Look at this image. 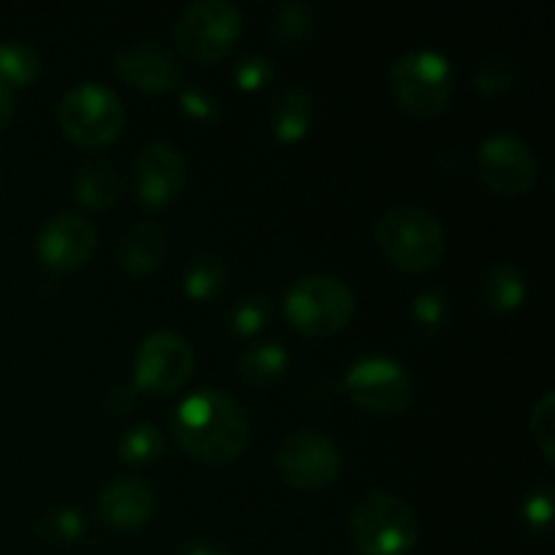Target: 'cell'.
I'll use <instances>...</instances> for the list:
<instances>
[{"mask_svg":"<svg viewBox=\"0 0 555 555\" xmlns=\"http://www.w3.org/2000/svg\"><path fill=\"white\" fill-rule=\"evenodd\" d=\"M60 130L68 141L85 150L112 144L125 125L122 101L103 85L74 87L68 95L60 101L57 108Z\"/></svg>","mask_w":555,"mask_h":555,"instance_id":"cell-6","label":"cell"},{"mask_svg":"<svg viewBox=\"0 0 555 555\" xmlns=\"http://www.w3.org/2000/svg\"><path fill=\"white\" fill-rule=\"evenodd\" d=\"M374 238L388 263L410 274L431 271L448 249V236L439 217L417 206H396L385 211L374 228Z\"/></svg>","mask_w":555,"mask_h":555,"instance_id":"cell-2","label":"cell"},{"mask_svg":"<svg viewBox=\"0 0 555 555\" xmlns=\"http://www.w3.org/2000/svg\"><path fill=\"white\" fill-rule=\"evenodd\" d=\"M314 25H318V14L314 5L301 3V0H291V3H280L271 20V33L282 47H304L312 38Z\"/></svg>","mask_w":555,"mask_h":555,"instance_id":"cell-20","label":"cell"},{"mask_svg":"<svg viewBox=\"0 0 555 555\" xmlns=\"http://www.w3.org/2000/svg\"><path fill=\"white\" fill-rule=\"evenodd\" d=\"M276 469L282 480L301 491H318L336 482L341 472V455L328 437L318 431H296L282 442L276 453Z\"/></svg>","mask_w":555,"mask_h":555,"instance_id":"cell-11","label":"cell"},{"mask_svg":"<svg viewBox=\"0 0 555 555\" xmlns=\"http://www.w3.org/2000/svg\"><path fill=\"white\" fill-rule=\"evenodd\" d=\"M81 531H85V520H81V515L74 513V509H60L57 515H52V518L47 520V537L52 542L68 545V542L79 540Z\"/></svg>","mask_w":555,"mask_h":555,"instance_id":"cell-28","label":"cell"},{"mask_svg":"<svg viewBox=\"0 0 555 555\" xmlns=\"http://www.w3.org/2000/svg\"><path fill=\"white\" fill-rule=\"evenodd\" d=\"M515 81H518V68L513 60L491 57L477 68L475 90L480 95H502V92L513 90Z\"/></svg>","mask_w":555,"mask_h":555,"instance_id":"cell-25","label":"cell"},{"mask_svg":"<svg viewBox=\"0 0 555 555\" xmlns=\"http://www.w3.org/2000/svg\"><path fill=\"white\" fill-rule=\"evenodd\" d=\"M444 301L442 296H437V293H421V296L415 298V304H412V314H415L417 323L423 325V328H439V323L444 320Z\"/></svg>","mask_w":555,"mask_h":555,"instance_id":"cell-30","label":"cell"},{"mask_svg":"<svg viewBox=\"0 0 555 555\" xmlns=\"http://www.w3.org/2000/svg\"><path fill=\"white\" fill-rule=\"evenodd\" d=\"M76 198L90 209H106L119 198V173L108 160H90L76 173Z\"/></svg>","mask_w":555,"mask_h":555,"instance_id":"cell-18","label":"cell"},{"mask_svg":"<svg viewBox=\"0 0 555 555\" xmlns=\"http://www.w3.org/2000/svg\"><path fill=\"white\" fill-rule=\"evenodd\" d=\"M477 171L482 184L504 198H518L526 195L537 184L540 177V163L526 141L518 135H491L482 141L477 150Z\"/></svg>","mask_w":555,"mask_h":555,"instance_id":"cell-9","label":"cell"},{"mask_svg":"<svg viewBox=\"0 0 555 555\" xmlns=\"http://www.w3.org/2000/svg\"><path fill=\"white\" fill-rule=\"evenodd\" d=\"M168 253V236L160 225L155 222H139L133 231L125 236L122 247H119V263L128 274L146 276L157 271L166 260Z\"/></svg>","mask_w":555,"mask_h":555,"instance_id":"cell-16","label":"cell"},{"mask_svg":"<svg viewBox=\"0 0 555 555\" xmlns=\"http://www.w3.org/2000/svg\"><path fill=\"white\" fill-rule=\"evenodd\" d=\"M41 70V60L27 43L5 41L0 43V81L5 87H25Z\"/></svg>","mask_w":555,"mask_h":555,"instance_id":"cell-22","label":"cell"},{"mask_svg":"<svg viewBox=\"0 0 555 555\" xmlns=\"http://www.w3.org/2000/svg\"><path fill=\"white\" fill-rule=\"evenodd\" d=\"M287 369V352L280 345H260L255 350L244 352L238 361V374L247 385H258V388H269L276 379L285 374Z\"/></svg>","mask_w":555,"mask_h":555,"instance_id":"cell-21","label":"cell"},{"mask_svg":"<svg viewBox=\"0 0 555 555\" xmlns=\"http://www.w3.org/2000/svg\"><path fill=\"white\" fill-rule=\"evenodd\" d=\"M242 33V11L228 0L193 3L173 27L179 52L198 65H211L225 57Z\"/></svg>","mask_w":555,"mask_h":555,"instance_id":"cell-7","label":"cell"},{"mask_svg":"<svg viewBox=\"0 0 555 555\" xmlns=\"http://www.w3.org/2000/svg\"><path fill=\"white\" fill-rule=\"evenodd\" d=\"M345 393L372 415H399L412 404L415 385L410 372L393 358H361L345 377Z\"/></svg>","mask_w":555,"mask_h":555,"instance_id":"cell-8","label":"cell"},{"mask_svg":"<svg viewBox=\"0 0 555 555\" xmlns=\"http://www.w3.org/2000/svg\"><path fill=\"white\" fill-rule=\"evenodd\" d=\"M285 314L304 336H334L356 314V296L336 276H304L285 298Z\"/></svg>","mask_w":555,"mask_h":555,"instance_id":"cell-5","label":"cell"},{"mask_svg":"<svg viewBox=\"0 0 555 555\" xmlns=\"http://www.w3.org/2000/svg\"><path fill=\"white\" fill-rule=\"evenodd\" d=\"M531 437L534 444L542 450L547 464H553L555 453V396L545 393L540 399V404L531 410Z\"/></svg>","mask_w":555,"mask_h":555,"instance_id":"cell-26","label":"cell"},{"mask_svg":"<svg viewBox=\"0 0 555 555\" xmlns=\"http://www.w3.org/2000/svg\"><path fill=\"white\" fill-rule=\"evenodd\" d=\"M482 301L493 312H515L526 301V280L518 266H493L486 274V282H482Z\"/></svg>","mask_w":555,"mask_h":555,"instance_id":"cell-19","label":"cell"},{"mask_svg":"<svg viewBox=\"0 0 555 555\" xmlns=\"http://www.w3.org/2000/svg\"><path fill=\"white\" fill-rule=\"evenodd\" d=\"M179 103H182L184 114H190L193 119H204V122H211V119H217L215 98L206 95V92L198 90V87H188V90H182V95H179Z\"/></svg>","mask_w":555,"mask_h":555,"instance_id":"cell-31","label":"cell"},{"mask_svg":"<svg viewBox=\"0 0 555 555\" xmlns=\"http://www.w3.org/2000/svg\"><path fill=\"white\" fill-rule=\"evenodd\" d=\"M188 182V163L171 144H150L133 163V188L141 204L166 206L179 198Z\"/></svg>","mask_w":555,"mask_h":555,"instance_id":"cell-12","label":"cell"},{"mask_svg":"<svg viewBox=\"0 0 555 555\" xmlns=\"http://www.w3.org/2000/svg\"><path fill=\"white\" fill-rule=\"evenodd\" d=\"M11 119H14V92L0 81V130L9 128Z\"/></svg>","mask_w":555,"mask_h":555,"instance_id":"cell-33","label":"cell"},{"mask_svg":"<svg viewBox=\"0 0 555 555\" xmlns=\"http://www.w3.org/2000/svg\"><path fill=\"white\" fill-rule=\"evenodd\" d=\"M98 233L95 225L85 217L65 211V215L52 217L38 233L36 253L41 263L52 271H74L90 260L95 253Z\"/></svg>","mask_w":555,"mask_h":555,"instance_id":"cell-13","label":"cell"},{"mask_svg":"<svg viewBox=\"0 0 555 555\" xmlns=\"http://www.w3.org/2000/svg\"><path fill=\"white\" fill-rule=\"evenodd\" d=\"M171 434L179 448L204 464H231L247 450L249 421L220 390H198L179 404Z\"/></svg>","mask_w":555,"mask_h":555,"instance_id":"cell-1","label":"cell"},{"mask_svg":"<svg viewBox=\"0 0 555 555\" xmlns=\"http://www.w3.org/2000/svg\"><path fill=\"white\" fill-rule=\"evenodd\" d=\"M155 493L139 480H117L106 486L98 499V513L112 529L133 531L141 529L155 515Z\"/></svg>","mask_w":555,"mask_h":555,"instance_id":"cell-15","label":"cell"},{"mask_svg":"<svg viewBox=\"0 0 555 555\" xmlns=\"http://www.w3.org/2000/svg\"><path fill=\"white\" fill-rule=\"evenodd\" d=\"M453 90V65L431 49L401 54L390 68V92L401 112L415 119L439 117L450 106Z\"/></svg>","mask_w":555,"mask_h":555,"instance_id":"cell-3","label":"cell"},{"mask_svg":"<svg viewBox=\"0 0 555 555\" xmlns=\"http://www.w3.org/2000/svg\"><path fill=\"white\" fill-rule=\"evenodd\" d=\"M222 285H225V263L217 255H198L184 274V293L193 301L217 296Z\"/></svg>","mask_w":555,"mask_h":555,"instance_id":"cell-23","label":"cell"},{"mask_svg":"<svg viewBox=\"0 0 555 555\" xmlns=\"http://www.w3.org/2000/svg\"><path fill=\"white\" fill-rule=\"evenodd\" d=\"M195 356L184 336L173 331H157L146 336L135 356V388L166 396L188 385L193 377Z\"/></svg>","mask_w":555,"mask_h":555,"instance_id":"cell-10","label":"cell"},{"mask_svg":"<svg viewBox=\"0 0 555 555\" xmlns=\"http://www.w3.org/2000/svg\"><path fill=\"white\" fill-rule=\"evenodd\" d=\"M526 518L534 526H547L553 518V493L551 488H542V491H534L529 496V504H526Z\"/></svg>","mask_w":555,"mask_h":555,"instance_id":"cell-32","label":"cell"},{"mask_svg":"<svg viewBox=\"0 0 555 555\" xmlns=\"http://www.w3.org/2000/svg\"><path fill=\"white\" fill-rule=\"evenodd\" d=\"M421 526L410 504L390 493L366 496L350 515V540L363 555H406Z\"/></svg>","mask_w":555,"mask_h":555,"instance_id":"cell-4","label":"cell"},{"mask_svg":"<svg viewBox=\"0 0 555 555\" xmlns=\"http://www.w3.org/2000/svg\"><path fill=\"white\" fill-rule=\"evenodd\" d=\"M266 318H269V307H266L263 298H253V301H244L242 307L233 312L231 323H233V331L242 336H249L255 334V331L263 328Z\"/></svg>","mask_w":555,"mask_h":555,"instance_id":"cell-29","label":"cell"},{"mask_svg":"<svg viewBox=\"0 0 555 555\" xmlns=\"http://www.w3.org/2000/svg\"><path fill=\"white\" fill-rule=\"evenodd\" d=\"M271 79H274V68L266 57H247L236 68V85L247 92L263 90L271 85Z\"/></svg>","mask_w":555,"mask_h":555,"instance_id":"cell-27","label":"cell"},{"mask_svg":"<svg viewBox=\"0 0 555 555\" xmlns=\"http://www.w3.org/2000/svg\"><path fill=\"white\" fill-rule=\"evenodd\" d=\"M312 98L301 87H285L271 101V130L285 144L301 141L307 135V130L312 128Z\"/></svg>","mask_w":555,"mask_h":555,"instance_id":"cell-17","label":"cell"},{"mask_svg":"<svg viewBox=\"0 0 555 555\" xmlns=\"http://www.w3.org/2000/svg\"><path fill=\"white\" fill-rule=\"evenodd\" d=\"M160 450L163 437L155 426H150V423L133 426L130 431L122 434V439H119V459H122L125 464H152V461L160 455Z\"/></svg>","mask_w":555,"mask_h":555,"instance_id":"cell-24","label":"cell"},{"mask_svg":"<svg viewBox=\"0 0 555 555\" xmlns=\"http://www.w3.org/2000/svg\"><path fill=\"white\" fill-rule=\"evenodd\" d=\"M114 68L130 87L155 92V95L157 92H171L173 87H179V79H182V70L173 63L171 54H166L157 47H150V43H135V47L122 49L114 57Z\"/></svg>","mask_w":555,"mask_h":555,"instance_id":"cell-14","label":"cell"},{"mask_svg":"<svg viewBox=\"0 0 555 555\" xmlns=\"http://www.w3.org/2000/svg\"><path fill=\"white\" fill-rule=\"evenodd\" d=\"M188 555H225V553L211 551V547H193V551H190Z\"/></svg>","mask_w":555,"mask_h":555,"instance_id":"cell-34","label":"cell"}]
</instances>
